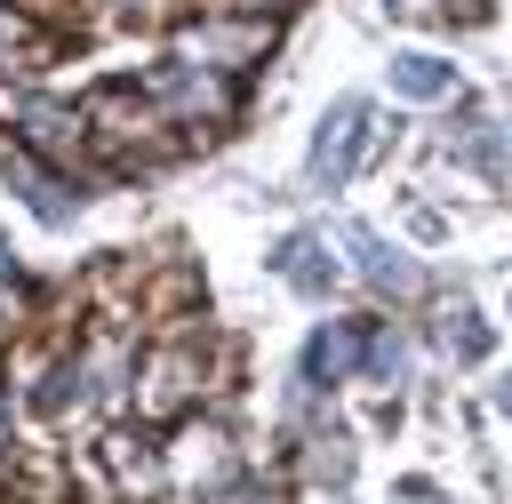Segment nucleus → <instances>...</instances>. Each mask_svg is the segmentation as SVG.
Returning <instances> with one entry per match:
<instances>
[{"label": "nucleus", "instance_id": "obj_1", "mask_svg": "<svg viewBox=\"0 0 512 504\" xmlns=\"http://www.w3.org/2000/svg\"><path fill=\"white\" fill-rule=\"evenodd\" d=\"M296 0H0V152L72 200L224 144Z\"/></svg>", "mask_w": 512, "mask_h": 504}, {"label": "nucleus", "instance_id": "obj_2", "mask_svg": "<svg viewBox=\"0 0 512 504\" xmlns=\"http://www.w3.org/2000/svg\"><path fill=\"white\" fill-rule=\"evenodd\" d=\"M312 368H320V376H344V368H352V344H344V336H320V344H312Z\"/></svg>", "mask_w": 512, "mask_h": 504}, {"label": "nucleus", "instance_id": "obj_3", "mask_svg": "<svg viewBox=\"0 0 512 504\" xmlns=\"http://www.w3.org/2000/svg\"><path fill=\"white\" fill-rule=\"evenodd\" d=\"M504 408H512V384H504Z\"/></svg>", "mask_w": 512, "mask_h": 504}]
</instances>
